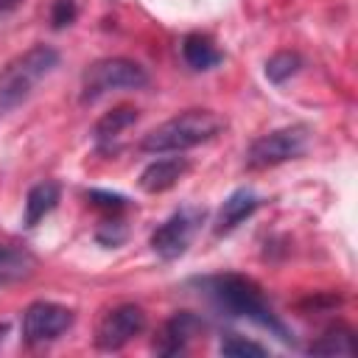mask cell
I'll use <instances>...</instances> for the list:
<instances>
[{"label": "cell", "mask_w": 358, "mask_h": 358, "mask_svg": "<svg viewBox=\"0 0 358 358\" xmlns=\"http://www.w3.org/2000/svg\"><path fill=\"white\" fill-rule=\"evenodd\" d=\"M76 322V313L67 305L50 302V299H36L22 310V341L28 347H42L56 341L59 336H64Z\"/></svg>", "instance_id": "cell-7"}, {"label": "cell", "mask_w": 358, "mask_h": 358, "mask_svg": "<svg viewBox=\"0 0 358 358\" xmlns=\"http://www.w3.org/2000/svg\"><path fill=\"white\" fill-rule=\"evenodd\" d=\"M137 109L134 106H115V109H109L106 115H101L98 120H95V126H92V140L98 143V145H106V143H112L115 137H120V131H126L129 126H134L137 123Z\"/></svg>", "instance_id": "cell-15"}, {"label": "cell", "mask_w": 358, "mask_h": 358, "mask_svg": "<svg viewBox=\"0 0 358 358\" xmlns=\"http://www.w3.org/2000/svg\"><path fill=\"white\" fill-rule=\"evenodd\" d=\"M204 330H207V322L199 313H193V310H176L173 316H168L159 324V330H157V336L151 341V350L157 355H162V358L182 355V352H187L190 341L199 338Z\"/></svg>", "instance_id": "cell-9"}, {"label": "cell", "mask_w": 358, "mask_h": 358, "mask_svg": "<svg viewBox=\"0 0 358 358\" xmlns=\"http://www.w3.org/2000/svg\"><path fill=\"white\" fill-rule=\"evenodd\" d=\"M310 355H355L352 330L347 324H330L319 338L305 347Z\"/></svg>", "instance_id": "cell-16"}, {"label": "cell", "mask_w": 358, "mask_h": 358, "mask_svg": "<svg viewBox=\"0 0 358 358\" xmlns=\"http://www.w3.org/2000/svg\"><path fill=\"white\" fill-rule=\"evenodd\" d=\"M148 70L134 59L106 56L92 62L81 73V103H95L98 98L117 90H143L148 87Z\"/></svg>", "instance_id": "cell-4"}, {"label": "cell", "mask_w": 358, "mask_h": 358, "mask_svg": "<svg viewBox=\"0 0 358 358\" xmlns=\"http://www.w3.org/2000/svg\"><path fill=\"white\" fill-rule=\"evenodd\" d=\"M204 215H207L204 207H196V204H185V207L173 210V213L151 232V238H148L151 252H154L159 260H165V263L179 260V257L190 249V243H193L199 227L204 224Z\"/></svg>", "instance_id": "cell-6"}, {"label": "cell", "mask_w": 358, "mask_h": 358, "mask_svg": "<svg viewBox=\"0 0 358 358\" xmlns=\"http://www.w3.org/2000/svg\"><path fill=\"white\" fill-rule=\"evenodd\" d=\"M59 199H62V187H59V182H53V179L36 182V185L28 190V196H25L22 227H28V229H31V227H36L45 215H50V213L56 210Z\"/></svg>", "instance_id": "cell-13"}, {"label": "cell", "mask_w": 358, "mask_h": 358, "mask_svg": "<svg viewBox=\"0 0 358 358\" xmlns=\"http://www.w3.org/2000/svg\"><path fill=\"white\" fill-rule=\"evenodd\" d=\"M190 288L199 291L201 299H207L218 313L232 316V319H246L263 330H268L271 336H277L285 344H296L291 327L274 313V308L268 305L263 288L238 271H221V274H204V277H193L187 282Z\"/></svg>", "instance_id": "cell-1"}, {"label": "cell", "mask_w": 358, "mask_h": 358, "mask_svg": "<svg viewBox=\"0 0 358 358\" xmlns=\"http://www.w3.org/2000/svg\"><path fill=\"white\" fill-rule=\"evenodd\" d=\"M302 70V56L291 53V50H280L266 62V78L271 84H285L288 78H294Z\"/></svg>", "instance_id": "cell-17"}, {"label": "cell", "mask_w": 358, "mask_h": 358, "mask_svg": "<svg viewBox=\"0 0 358 358\" xmlns=\"http://www.w3.org/2000/svg\"><path fill=\"white\" fill-rule=\"evenodd\" d=\"M310 143V129L308 126H282L274 129L268 134H260L257 140H252V145L246 148V168L249 171H266V168H277L282 162H291L296 157H302L308 151Z\"/></svg>", "instance_id": "cell-5"}, {"label": "cell", "mask_w": 358, "mask_h": 358, "mask_svg": "<svg viewBox=\"0 0 358 358\" xmlns=\"http://www.w3.org/2000/svg\"><path fill=\"white\" fill-rule=\"evenodd\" d=\"M126 238H129V227H126V221L120 215H106L95 229V241L101 246H109V249L126 243Z\"/></svg>", "instance_id": "cell-19"}, {"label": "cell", "mask_w": 358, "mask_h": 358, "mask_svg": "<svg viewBox=\"0 0 358 358\" xmlns=\"http://www.w3.org/2000/svg\"><path fill=\"white\" fill-rule=\"evenodd\" d=\"M84 196H87V201H90L92 207L103 210L106 215H120L123 210H129V207H131L126 196L112 193V190H98V187H90V190H84Z\"/></svg>", "instance_id": "cell-20"}, {"label": "cell", "mask_w": 358, "mask_h": 358, "mask_svg": "<svg viewBox=\"0 0 358 358\" xmlns=\"http://www.w3.org/2000/svg\"><path fill=\"white\" fill-rule=\"evenodd\" d=\"M227 120L213 109H185L176 117L159 123L140 140V151L145 154H182L196 148L224 131Z\"/></svg>", "instance_id": "cell-2"}, {"label": "cell", "mask_w": 358, "mask_h": 358, "mask_svg": "<svg viewBox=\"0 0 358 358\" xmlns=\"http://www.w3.org/2000/svg\"><path fill=\"white\" fill-rule=\"evenodd\" d=\"M179 50H182L185 64L190 70H196V73H207V70H213V67H218L224 62V53L215 48V42L207 34H199V31L185 34Z\"/></svg>", "instance_id": "cell-12"}, {"label": "cell", "mask_w": 358, "mask_h": 358, "mask_svg": "<svg viewBox=\"0 0 358 358\" xmlns=\"http://www.w3.org/2000/svg\"><path fill=\"white\" fill-rule=\"evenodd\" d=\"M22 3H25V0H0V22L8 20L17 8H22Z\"/></svg>", "instance_id": "cell-22"}, {"label": "cell", "mask_w": 358, "mask_h": 358, "mask_svg": "<svg viewBox=\"0 0 358 358\" xmlns=\"http://www.w3.org/2000/svg\"><path fill=\"white\" fill-rule=\"evenodd\" d=\"M36 257L17 243H0V288H8L14 282H22L34 274Z\"/></svg>", "instance_id": "cell-14"}, {"label": "cell", "mask_w": 358, "mask_h": 358, "mask_svg": "<svg viewBox=\"0 0 358 358\" xmlns=\"http://www.w3.org/2000/svg\"><path fill=\"white\" fill-rule=\"evenodd\" d=\"M190 171V162L187 157H159L154 162H148L143 171H140V190L143 193H165L171 190L173 185H179L185 179V173Z\"/></svg>", "instance_id": "cell-11"}, {"label": "cell", "mask_w": 358, "mask_h": 358, "mask_svg": "<svg viewBox=\"0 0 358 358\" xmlns=\"http://www.w3.org/2000/svg\"><path fill=\"white\" fill-rule=\"evenodd\" d=\"M59 64V50L50 45H31L0 67V112H8L28 101L34 87L50 76Z\"/></svg>", "instance_id": "cell-3"}, {"label": "cell", "mask_w": 358, "mask_h": 358, "mask_svg": "<svg viewBox=\"0 0 358 358\" xmlns=\"http://www.w3.org/2000/svg\"><path fill=\"white\" fill-rule=\"evenodd\" d=\"M78 17V0H53L50 3V28L62 31Z\"/></svg>", "instance_id": "cell-21"}, {"label": "cell", "mask_w": 358, "mask_h": 358, "mask_svg": "<svg viewBox=\"0 0 358 358\" xmlns=\"http://www.w3.org/2000/svg\"><path fill=\"white\" fill-rule=\"evenodd\" d=\"M218 352L232 355V358H243V355H268V347H263L252 338H243L238 333H224L218 341Z\"/></svg>", "instance_id": "cell-18"}, {"label": "cell", "mask_w": 358, "mask_h": 358, "mask_svg": "<svg viewBox=\"0 0 358 358\" xmlns=\"http://www.w3.org/2000/svg\"><path fill=\"white\" fill-rule=\"evenodd\" d=\"M260 204H263V199H260L252 187H238V190H232V193L224 199V204L218 207V213H215L213 235H215V238H224V235L235 232L246 218H252V215L260 210Z\"/></svg>", "instance_id": "cell-10"}, {"label": "cell", "mask_w": 358, "mask_h": 358, "mask_svg": "<svg viewBox=\"0 0 358 358\" xmlns=\"http://www.w3.org/2000/svg\"><path fill=\"white\" fill-rule=\"evenodd\" d=\"M145 310L134 302H120L115 308H109L95 327V347L103 352H115L123 350L131 338H137L145 330Z\"/></svg>", "instance_id": "cell-8"}]
</instances>
